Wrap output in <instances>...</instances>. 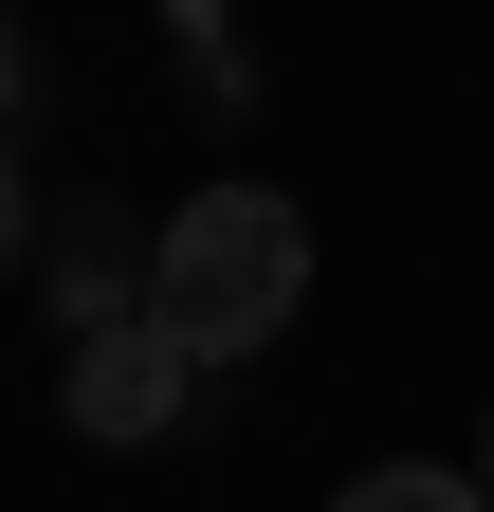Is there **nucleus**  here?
Wrapping results in <instances>:
<instances>
[{
  "instance_id": "obj_1",
  "label": "nucleus",
  "mask_w": 494,
  "mask_h": 512,
  "mask_svg": "<svg viewBox=\"0 0 494 512\" xmlns=\"http://www.w3.org/2000/svg\"><path fill=\"white\" fill-rule=\"evenodd\" d=\"M293 293H312V220L275 202V183H183L165 238H147V330L183 366H257L293 330Z\"/></svg>"
},
{
  "instance_id": "obj_2",
  "label": "nucleus",
  "mask_w": 494,
  "mask_h": 512,
  "mask_svg": "<svg viewBox=\"0 0 494 512\" xmlns=\"http://www.w3.org/2000/svg\"><path fill=\"white\" fill-rule=\"evenodd\" d=\"M183 403H202V366H183V348L147 330V311H129V330H92L74 366H55V421H74V439H110V458L183 439Z\"/></svg>"
},
{
  "instance_id": "obj_3",
  "label": "nucleus",
  "mask_w": 494,
  "mask_h": 512,
  "mask_svg": "<svg viewBox=\"0 0 494 512\" xmlns=\"http://www.w3.org/2000/svg\"><path fill=\"white\" fill-rule=\"evenodd\" d=\"M37 311H55L74 348H92V330H129V311H147V238H110V220H74V238H55V293H37Z\"/></svg>"
},
{
  "instance_id": "obj_4",
  "label": "nucleus",
  "mask_w": 494,
  "mask_h": 512,
  "mask_svg": "<svg viewBox=\"0 0 494 512\" xmlns=\"http://www.w3.org/2000/svg\"><path fill=\"white\" fill-rule=\"evenodd\" d=\"M330 512H494V494H476L458 458H366V476H348Z\"/></svg>"
},
{
  "instance_id": "obj_5",
  "label": "nucleus",
  "mask_w": 494,
  "mask_h": 512,
  "mask_svg": "<svg viewBox=\"0 0 494 512\" xmlns=\"http://www.w3.org/2000/svg\"><path fill=\"white\" fill-rule=\"evenodd\" d=\"M19 110H37V37H19V0H0V147H19Z\"/></svg>"
},
{
  "instance_id": "obj_6",
  "label": "nucleus",
  "mask_w": 494,
  "mask_h": 512,
  "mask_svg": "<svg viewBox=\"0 0 494 512\" xmlns=\"http://www.w3.org/2000/svg\"><path fill=\"white\" fill-rule=\"evenodd\" d=\"M0 275H19V147H0Z\"/></svg>"
},
{
  "instance_id": "obj_7",
  "label": "nucleus",
  "mask_w": 494,
  "mask_h": 512,
  "mask_svg": "<svg viewBox=\"0 0 494 512\" xmlns=\"http://www.w3.org/2000/svg\"><path fill=\"white\" fill-rule=\"evenodd\" d=\"M458 476H476V494H494V421H476V458H458Z\"/></svg>"
}]
</instances>
